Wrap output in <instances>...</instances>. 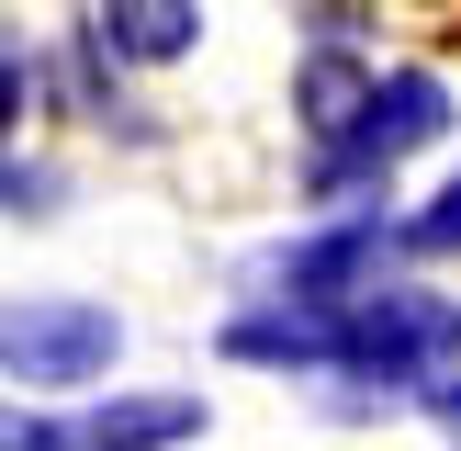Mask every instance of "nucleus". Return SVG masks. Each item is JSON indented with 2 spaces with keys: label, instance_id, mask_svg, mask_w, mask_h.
Wrapping results in <instances>:
<instances>
[{
  "label": "nucleus",
  "instance_id": "f257e3e1",
  "mask_svg": "<svg viewBox=\"0 0 461 451\" xmlns=\"http://www.w3.org/2000/svg\"><path fill=\"white\" fill-rule=\"evenodd\" d=\"M124 350V316L90 305V293H12L0 305V373L23 395H68V383H102Z\"/></svg>",
  "mask_w": 461,
  "mask_h": 451
},
{
  "label": "nucleus",
  "instance_id": "f03ea898",
  "mask_svg": "<svg viewBox=\"0 0 461 451\" xmlns=\"http://www.w3.org/2000/svg\"><path fill=\"white\" fill-rule=\"evenodd\" d=\"M450 350H461V305L394 282V293H360V305H349L338 373H360V383H428V395H439V361Z\"/></svg>",
  "mask_w": 461,
  "mask_h": 451
},
{
  "label": "nucleus",
  "instance_id": "7ed1b4c3",
  "mask_svg": "<svg viewBox=\"0 0 461 451\" xmlns=\"http://www.w3.org/2000/svg\"><path fill=\"white\" fill-rule=\"evenodd\" d=\"M450 124V90L428 79V68H394V79H372V113H360V135L338 158H360V170H394L405 147H428V135Z\"/></svg>",
  "mask_w": 461,
  "mask_h": 451
},
{
  "label": "nucleus",
  "instance_id": "20e7f679",
  "mask_svg": "<svg viewBox=\"0 0 461 451\" xmlns=\"http://www.w3.org/2000/svg\"><path fill=\"white\" fill-rule=\"evenodd\" d=\"M338 338H349V316H327V305H270V316H237L225 350H237V361H282V373H338Z\"/></svg>",
  "mask_w": 461,
  "mask_h": 451
},
{
  "label": "nucleus",
  "instance_id": "39448f33",
  "mask_svg": "<svg viewBox=\"0 0 461 451\" xmlns=\"http://www.w3.org/2000/svg\"><path fill=\"white\" fill-rule=\"evenodd\" d=\"M203 395H102L79 418V451H158V440H192Z\"/></svg>",
  "mask_w": 461,
  "mask_h": 451
},
{
  "label": "nucleus",
  "instance_id": "423d86ee",
  "mask_svg": "<svg viewBox=\"0 0 461 451\" xmlns=\"http://www.w3.org/2000/svg\"><path fill=\"white\" fill-rule=\"evenodd\" d=\"M90 45L102 57H192L203 12L192 0H113V12H90Z\"/></svg>",
  "mask_w": 461,
  "mask_h": 451
},
{
  "label": "nucleus",
  "instance_id": "0eeeda50",
  "mask_svg": "<svg viewBox=\"0 0 461 451\" xmlns=\"http://www.w3.org/2000/svg\"><path fill=\"white\" fill-rule=\"evenodd\" d=\"M360 113H372V68L315 57V68H304V124L327 135V147H349V135H360Z\"/></svg>",
  "mask_w": 461,
  "mask_h": 451
},
{
  "label": "nucleus",
  "instance_id": "6e6552de",
  "mask_svg": "<svg viewBox=\"0 0 461 451\" xmlns=\"http://www.w3.org/2000/svg\"><path fill=\"white\" fill-rule=\"evenodd\" d=\"M0 451H79V428H57V418H23V406H0Z\"/></svg>",
  "mask_w": 461,
  "mask_h": 451
},
{
  "label": "nucleus",
  "instance_id": "1a4fd4ad",
  "mask_svg": "<svg viewBox=\"0 0 461 451\" xmlns=\"http://www.w3.org/2000/svg\"><path fill=\"white\" fill-rule=\"evenodd\" d=\"M405 248H461V180L428 203V215H405Z\"/></svg>",
  "mask_w": 461,
  "mask_h": 451
},
{
  "label": "nucleus",
  "instance_id": "9d476101",
  "mask_svg": "<svg viewBox=\"0 0 461 451\" xmlns=\"http://www.w3.org/2000/svg\"><path fill=\"white\" fill-rule=\"evenodd\" d=\"M0 203H12V215H45V203H57V170H0Z\"/></svg>",
  "mask_w": 461,
  "mask_h": 451
},
{
  "label": "nucleus",
  "instance_id": "9b49d317",
  "mask_svg": "<svg viewBox=\"0 0 461 451\" xmlns=\"http://www.w3.org/2000/svg\"><path fill=\"white\" fill-rule=\"evenodd\" d=\"M23 102H34V68H23V57H0V135L23 124Z\"/></svg>",
  "mask_w": 461,
  "mask_h": 451
},
{
  "label": "nucleus",
  "instance_id": "f8f14e48",
  "mask_svg": "<svg viewBox=\"0 0 461 451\" xmlns=\"http://www.w3.org/2000/svg\"><path fill=\"white\" fill-rule=\"evenodd\" d=\"M428 406H439V418H450V428H461V383H439V395H428Z\"/></svg>",
  "mask_w": 461,
  "mask_h": 451
}]
</instances>
